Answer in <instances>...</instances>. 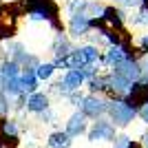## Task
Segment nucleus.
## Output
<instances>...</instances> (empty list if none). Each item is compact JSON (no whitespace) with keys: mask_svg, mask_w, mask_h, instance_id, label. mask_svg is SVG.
I'll return each instance as SVG.
<instances>
[{"mask_svg":"<svg viewBox=\"0 0 148 148\" xmlns=\"http://www.w3.org/2000/svg\"><path fill=\"white\" fill-rule=\"evenodd\" d=\"M22 9L29 13L33 22L47 20L56 29V33H64V25L60 20V7L56 0H22Z\"/></svg>","mask_w":148,"mask_h":148,"instance_id":"nucleus-1","label":"nucleus"},{"mask_svg":"<svg viewBox=\"0 0 148 148\" xmlns=\"http://www.w3.org/2000/svg\"><path fill=\"white\" fill-rule=\"evenodd\" d=\"M106 117L111 119L117 128H126L137 117V111L124 97H115V99H108V115Z\"/></svg>","mask_w":148,"mask_h":148,"instance_id":"nucleus-2","label":"nucleus"},{"mask_svg":"<svg viewBox=\"0 0 148 148\" xmlns=\"http://www.w3.org/2000/svg\"><path fill=\"white\" fill-rule=\"evenodd\" d=\"M117 126L111 122L108 117H99V119H95V122L88 126V133H86V137H88V142H115L117 139Z\"/></svg>","mask_w":148,"mask_h":148,"instance_id":"nucleus-3","label":"nucleus"},{"mask_svg":"<svg viewBox=\"0 0 148 148\" xmlns=\"http://www.w3.org/2000/svg\"><path fill=\"white\" fill-rule=\"evenodd\" d=\"M80 111L84 113L88 119L95 122V119L108 115V99L102 97V95H93V93H88L86 97H84V102L80 104Z\"/></svg>","mask_w":148,"mask_h":148,"instance_id":"nucleus-4","label":"nucleus"},{"mask_svg":"<svg viewBox=\"0 0 148 148\" xmlns=\"http://www.w3.org/2000/svg\"><path fill=\"white\" fill-rule=\"evenodd\" d=\"M91 20L93 18L88 16L86 11H75V13H71V16H69V25H66L69 38H71V40L84 38L88 31L93 29V27H91Z\"/></svg>","mask_w":148,"mask_h":148,"instance_id":"nucleus-5","label":"nucleus"},{"mask_svg":"<svg viewBox=\"0 0 148 148\" xmlns=\"http://www.w3.org/2000/svg\"><path fill=\"white\" fill-rule=\"evenodd\" d=\"M111 73L122 75V77H126L128 82H133V84H135V82L142 80L144 69H142V64H139V60H126V62H122V64H117V66H113Z\"/></svg>","mask_w":148,"mask_h":148,"instance_id":"nucleus-6","label":"nucleus"},{"mask_svg":"<svg viewBox=\"0 0 148 148\" xmlns=\"http://www.w3.org/2000/svg\"><path fill=\"white\" fill-rule=\"evenodd\" d=\"M64 130H66L73 139H75V137H80V135H86V133H88V117L80 111V108H77V111L71 113V117L66 119Z\"/></svg>","mask_w":148,"mask_h":148,"instance_id":"nucleus-7","label":"nucleus"},{"mask_svg":"<svg viewBox=\"0 0 148 148\" xmlns=\"http://www.w3.org/2000/svg\"><path fill=\"white\" fill-rule=\"evenodd\" d=\"M102 20H104V25L108 27V29H113V31H119V33L126 31V13L122 11V7H106Z\"/></svg>","mask_w":148,"mask_h":148,"instance_id":"nucleus-8","label":"nucleus"},{"mask_svg":"<svg viewBox=\"0 0 148 148\" xmlns=\"http://www.w3.org/2000/svg\"><path fill=\"white\" fill-rule=\"evenodd\" d=\"M106 80H108V95H111V99H115V97H126V95H128V91L133 88V82H128L126 77H122V75L106 73Z\"/></svg>","mask_w":148,"mask_h":148,"instance_id":"nucleus-9","label":"nucleus"},{"mask_svg":"<svg viewBox=\"0 0 148 148\" xmlns=\"http://www.w3.org/2000/svg\"><path fill=\"white\" fill-rule=\"evenodd\" d=\"M124 99H126L135 111H139L144 104H148V82H135L133 88L128 91V95Z\"/></svg>","mask_w":148,"mask_h":148,"instance_id":"nucleus-10","label":"nucleus"},{"mask_svg":"<svg viewBox=\"0 0 148 148\" xmlns=\"http://www.w3.org/2000/svg\"><path fill=\"white\" fill-rule=\"evenodd\" d=\"M75 51L73 42H71V38L66 33H56L53 38V42H51V53H53V60H62V58L71 56Z\"/></svg>","mask_w":148,"mask_h":148,"instance_id":"nucleus-11","label":"nucleus"},{"mask_svg":"<svg viewBox=\"0 0 148 148\" xmlns=\"http://www.w3.org/2000/svg\"><path fill=\"white\" fill-rule=\"evenodd\" d=\"M47 108H51V97L47 95V93L38 91V93H31V95H27V113L40 115V113H44Z\"/></svg>","mask_w":148,"mask_h":148,"instance_id":"nucleus-12","label":"nucleus"},{"mask_svg":"<svg viewBox=\"0 0 148 148\" xmlns=\"http://www.w3.org/2000/svg\"><path fill=\"white\" fill-rule=\"evenodd\" d=\"M126 60H133V58H130L122 47H108L106 53L102 56V64H106L108 69L117 66V64H122V62H126Z\"/></svg>","mask_w":148,"mask_h":148,"instance_id":"nucleus-13","label":"nucleus"},{"mask_svg":"<svg viewBox=\"0 0 148 148\" xmlns=\"http://www.w3.org/2000/svg\"><path fill=\"white\" fill-rule=\"evenodd\" d=\"M47 146L49 148H71L73 146V137L69 135L66 130H53L47 137Z\"/></svg>","mask_w":148,"mask_h":148,"instance_id":"nucleus-14","label":"nucleus"},{"mask_svg":"<svg viewBox=\"0 0 148 148\" xmlns=\"http://www.w3.org/2000/svg\"><path fill=\"white\" fill-rule=\"evenodd\" d=\"M0 75L5 77V80H16L22 75V66H20L18 62L9 60V58H2L0 60Z\"/></svg>","mask_w":148,"mask_h":148,"instance_id":"nucleus-15","label":"nucleus"},{"mask_svg":"<svg viewBox=\"0 0 148 148\" xmlns=\"http://www.w3.org/2000/svg\"><path fill=\"white\" fill-rule=\"evenodd\" d=\"M20 80H22V86H25V95L38 93V84H40V80H38V75H36V69H22Z\"/></svg>","mask_w":148,"mask_h":148,"instance_id":"nucleus-16","label":"nucleus"},{"mask_svg":"<svg viewBox=\"0 0 148 148\" xmlns=\"http://www.w3.org/2000/svg\"><path fill=\"white\" fill-rule=\"evenodd\" d=\"M27 56H29V51L25 49V44H20V42H9V44H7V56H5V58H9V60H13V62H18L20 66L25 64Z\"/></svg>","mask_w":148,"mask_h":148,"instance_id":"nucleus-17","label":"nucleus"},{"mask_svg":"<svg viewBox=\"0 0 148 148\" xmlns=\"http://www.w3.org/2000/svg\"><path fill=\"white\" fill-rule=\"evenodd\" d=\"M18 119L2 117L0 119V137H18Z\"/></svg>","mask_w":148,"mask_h":148,"instance_id":"nucleus-18","label":"nucleus"},{"mask_svg":"<svg viewBox=\"0 0 148 148\" xmlns=\"http://www.w3.org/2000/svg\"><path fill=\"white\" fill-rule=\"evenodd\" d=\"M88 93H93V95L108 93V80H106V75H97V77L88 80Z\"/></svg>","mask_w":148,"mask_h":148,"instance_id":"nucleus-19","label":"nucleus"},{"mask_svg":"<svg viewBox=\"0 0 148 148\" xmlns=\"http://www.w3.org/2000/svg\"><path fill=\"white\" fill-rule=\"evenodd\" d=\"M56 71H58V69H56L53 62H40V66L36 69V75H38V80H40V82H49Z\"/></svg>","mask_w":148,"mask_h":148,"instance_id":"nucleus-20","label":"nucleus"},{"mask_svg":"<svg viewBox=\"0 0 148 148\" xmlns=\"http://www.w3.org/2000/svg\"><path fill=\"white\" fill-rule=\"evenodd\" d=\"M104 11H106V7L99 5L97 0H88V2H86V13L91 16V18H102Z\"/></svg>","mask_w":148,"mask_h":148,"instance_id":"nucleus-21","label":"nucleus"},{"mask_svg":"<svg viewBox=\"0 0 148 148\" xmlns=\"http://www.w3.org/2000/svg\"><path fill=\"white\" fill-rule=\"evenodd\" d=\"M13 111V104H11V99L7 97L5 93H0V119L2 117H9V113Z\"/></svg>","mask_w":148,"mask_h":148,"instance_id":"nucleus-22","label":"nucleus"},{"mask_svg":"<svg viewBox=\"0 0 148 148\" xmlns=\"http://www.w3.org/2000/svg\"><path fill=\"white\" fill-rule=\"evenodd\" d=\"M133 146V139L128 135H117V139L113 142V148H130Z\"/></svg>","mask_w":148,"mask_h":148,"instance_id":"nucleus-23","label":"nucleus"},{"mask_svg":"<svg viewBox=\"0 0 148 148\" xmlns=\"http://www.w3.org/2000/svg\"><path fill=\"white\" fill-rule=\"evenodd\" d=\"M133 25H144V27H148V9L139 7V13L133 18Z\"/></svg>","mask_w":148,"mask_h":148,"instance_id":"nucleus-24","label":"nucleus"},{"mask_svg":"<svg viewBox=\"0 0 148 148\" xmlns=\"http://www.w3.org/2000/svg\"><path fill=\"white\" fill-rule=\"evenodd\" d=\"M84 97H86V95H84L82 91H73V93H71V95H69L66 99H69V102H71L73 106H77V108H80V104L84 102Z\"/></svg>","mask_w":148,"mask_h":148,"instance_id":"nucleus-25","label":"nucleus"},{"mask_svg":"<svg viewBox=\"0 0 148 148\" xmlns=\"http://www.w3.org/2000/svg\"><path fill=\"white\" fill-rule=\"evenodd\" d=\"M115 5L122 9H133V7H142V0H115Z\"/></svg>","mask_w":148,"mask_h":148,"instance_id":"nucleus-26","label":"nucleus"},{"mask_svg":"<svg viewBox=\"0 0 148 148\" xmlns=\"http://www.w3.org/2000/svg\"><path fill=\"white\" fill-rule=\"evenodd\" d=\"M40 122H44V124H53V122H56V113L51 111V108H47L44 113H40Z\"/></svg>","mask_w":148,"mask_h":148,"instance_id":"nucleus-27","label":"nucleus"},{"mask_svg":"<svg viewBox=\"0 0 148 148\" xmlns=\"http://www.w3.org/2000/svg\"><path fill=\"white\" fill-rule=\"evenodd\" d=\"M137 49H139V53H142V56H146V53H148V33H144V36L139 38Z\"/></svg>","mask_w":148,"mask_h":148,"instance_id":"nucleus-28","label":"nucleus"},{"mask_svg":"<svg viewBox=\"0 0 148 148\" xmlns=\"http://www.w3.org/2000/svg\"><path fill=\"white\" fill-rule=\"evenodd\" d=\"M137 117L142 119L144 124H148V104H144L142 108H139V111H137Z\"/></svg>","mask_w":148,"mask_h":148,"instance_id":"nucleus-29","label":"nucleus"},{"mask_svg":"<svg viewBox=\"0 0 148 148\" xmlns=\"http://www.w3.org/2000/svg\"><path fill=\"white\" fill-rule=\"evenodd\" d=\"M139 64H142L144 73H148V53H146V56H142V60H139Z\"/></svg>","mask_w":148,"mask_h":148,"instance_id":"nucleus-30","label":"nucleus"},{"mask_svg":"<svg viewBox=\"0 0 148 148\" xmlns=\"http://www.w3.org/2000/svg\"><path fill=\"white\" fill-rule=\"evenodd\" d=\"M139 144H142V148H148V130L142 135V142H139Z\"/></svg>","mask_w":148,"mask_h":148,"instance_id":"nucleus-31","label":"nucleus"},{"mask_svg":"<svg viewBox=\"0 0 148 148\" xmlns=\"http://www.w3.org/2000/svg\"><path fill=\"white\" fill-rule=\"evenodd\" d=\"M5 84H7V80L0 75V93H5Z\"/></svg>","mask_w":148,"mask_h":148,"instance_id":"nucleus-32","label":"nucleus"},{"mask_svg":"<svg viewBox=\"0 0 148 148\" xmlns=\"http://www.w3.org/2000/svg\"><path fill=\"white\" fill-rule=\"evenodd\" d=\"M142 7H144V9H148V0H142Z\"/></svg>","mask_w":148,"mask_h":148,"instance_id":"nucleus-33","label":"nucleus"}]
</instances>
